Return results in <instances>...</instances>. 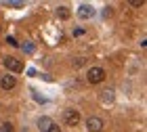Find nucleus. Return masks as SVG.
<instances>
[{
	"label": "nucleus",
	"instance_id": "5",
	"mask_svg": "<svg viewBox=\"0 0 147 132\" xmlns=\"http://www.w3.org/2000/svg\"><path fill=\"white\" fill-rule=\"evenodd\" d=\"M15 86H17V80H15V76H13V74H4L2 78H0V88L11 90V88H15Z\"/></svg>",
	"mask_w": 147,
	"mask_h": 132
},
{
	"label": "nucleus",
	"instance_id": "7",
	"mask_svg": "<svg viewBox=\"0 0 147 132\" xmlns=\"http://www.w3.org/2000/svg\"><path fill=\"white\" fill-rule=\"evenodd\" d=\"M101 103H103V105H111V103H113V90H111V88H107V90L101 92Z\"/></svg>",
	"mask_w": 147,
	"mask_h": 132
},
{
	"label": "nucleus",
	"instance_id": "17",
	"mask_svg": "<svg viewBox=\"0 0 147 132\" xmlns=\"http://www.w3.org/2000/svg\"><path fill=\"white\" fill-rule=\"evenodd\" d=\"M6 42H9L11 46H19V44H17V40H15V38H13V36H9V38H6Z\"/></svg>",
	"mask_w": 147,
	"mask_h": 132
},
{
	"label": "nucleus",
	"instance_id": "11",
	"mask_svg": "<svg viewBox=\"0 0 147 132\" xmlns=\"http://www.w3.org/2000/svg\"><path fill=\"white\" fill-rule=\"evenodd\" d=\"M6 6H9V9H23V2H19V0H9Z\"/></svg>",
	"mask_w": 147,
	"mask_h": 132
},
{
	"label": "nucleus",
	"instance_id": "9",
	"mask_svg": "<svg viewBox=\"0 0 147 132\" xmlns=\"http://www.w3.org/2000/svg\"><path fill=\"white\" fill-rule=\"evenodd\" d=\"M57 17L67 19V17H69V9H67V6H59V9H57Z\"/></svg>",
	"mask_w": 147,
	"mask_h": 132
},
{
	"label": "nucleus",
	"instance_id": "2",
	"mask_svg": "<svg viewBox=\"0 0 147 132\" xmlns=\"http://www.w3.org/2000/svg\"><path fill=\"white\" fill-rule=\"evenodd\" d=\"M63 120H65L67 126H78V124H80V111H76V109H65L63 111Z\"/></svg>",
	"mask_w": 147,
	"mask_h": 132
},
{
	"label": "nucleus",
	"instance_id": "10",
	"mask_svg": "<svg viewBox=\"0 0 147 132\" xmlns=\"http://www.w3.org/2000/svg\"><path fill=\"white\" fill-rule=\"evenodd\" d=\"M84 63H86V59H84V57H76V59H71V65H74L76 69H78V67H82Z\"/></svg>",
	"mask_w": 147,
	"mask_h": 132
},
{
	"label": "nucleus",
	"instance_id": "13",
	"mask_svg": "<svg viewBox=\"0 0 147 132\" xmlns=\"http://www.w3.org/2000/svg\"><path fill=\"white\" fill-rule=\"evenodd\" d=\"M23 50L28 52V55H32V52L36 50V46H34V42H25V44H23Z\"/></svg>",
	"mask_w": 147,
	"mask_h": 132
},
{
	"label": "nucleus",
	"instance_id": "19",
	"mask_svg": "<svg viewBox=\"0 0 147 132\" xmlns=\"http://www.w3.org/2000/svg\"><path fill=\"white\" fill-rule=\"evenodd\" d=\"M141 4H143V0H132V2H130V6H135V9H139Z\"/></svg>",
	"mask_w": 147,
	"mask_h": 132
},
{
	"label": "nucleus",
	"instance_id": "16",
	"mask_svg": "<svg viewBox=\"0 0 147 132\" xmlns=\"http://www.w3.org/2000/svg\"><path fill=\"white\" fill-rule=\"evenodd\" d=\"M32 94H34V98H36V101H38V103H44V96H40V94H38V92H36V90H32Z\"/></svg>",
	"mask_w": 147,
	"mask_h": 132
},
{
	"label": "nucleus",
	"instance_id": "1",
	"mask_svg": "<svg viewBox=\"0 0 147 132\" xmlns=\"http://www.w3.org/2000/svg\"><path fill=\"white\" fill-rule=\"evenodd\" d=\"M86 80H88V84H101L105 80V69L103 67H90L88 74H86Z\"/></svg>",
	"mask_w": 147,
	"mask_h": 132
},
{
	"label": "nucleus",
	"instance_id": "3",
	"mask_svg": "<svg viewBox=\"0 0 147 132\" xmlns=\"http://www.w3.org/2000/svg\"><path fill=\"white\" fill-rule=\"evenodd\" d=\"M4 67L9 71H13V74H17V71L23 69V63L19 61L17 57H4Z\"/></svg>",
	"mask_w": 147,
	"mask_h": 132
},
{
	"label": "nucleus",
	"instance_id": "12",
	"mask_svg": "<svg viewBox=\"0 0 147 132\" xmlns=\"http://www.w3.org/2000/svg\"><path fill=\"white\" fill-rule=\"evenodd\" d=\"M0 132H15V128H13L11 122H4L2 126H0Z\"/></svg>",
	"mask_w": 147,
	"mask_h": 132
},
{
	"label": "nucleus",
	"instance_id": "4",
	"mask_svg": "<svg viewBox=\"0 0 147 132\" xmlns=\"http://www.w3.org/2000/svg\"><path fill=\"white\" fill-rule=\"evenodd\" d=\"M86 128H88L90 132H101L103 128H105V124H103V120L101 117H88V120H86Z\"/></svg>",
	"mask_w": 147,
	"mask_h": 132
},
{
	"label": "nucleus",
	"instance_id": "8",
	"mask_svg": "<svg viewBox=\"0 0 147 132\" xmlns=\"http://www.w3.org/2000/svg\"><path fill=\"white\" fill-rule=\"evenodd\" d=\"M51 126H53V120H51V117H40V120H38V128L42 130V132H46Z\"/></svg>",
	"mask_w": 147,
	"mask_h": 132
},
{
	"label": "nucleus",
	"instance_id": "14",
	"mask_svg": "<svg viewBox=\"0 0 147 132\" xmlns=\"http://www.w3.org/2000/svg\"><path fill=\"white\" fill-rule=\"evenodd\" d=\"M111 13H113V9H111V6H105L101 15H103V19H107V17H111Z\"/></svg>",
	"mask_w": 147,
	"mask_h": 132
},
{
	"label": "nucleus",
	"instance_id": "6",
	"mask_svg": "<svg viewBox=\"0 0 147 132\" xmlns=\"http://www.w3.org/2000/svg\"><path fill=\"white\" fill-rule=\"evenodd\" d=\"M92 15H95L92 4H80V6H78V17H80V19H90Z\"/></svg>",
	"mask_w": 147,
	"mask_h": 132
},
{
	"label": "nucleus",
	"instance_id": "20",
	"mask_svg": "<svg viewBox=\"0 0 147 132\" xmlns=\"http://www.w3.org/2000/svg\"><path fill=\"white\" fill-rule=\"evenodd\" d=\"M0 31H2V27H0Z\"/></svg>",
	"mask_w": 147,
	"mask_h": 132
},
{
	"label": "nucleus",
	"instance_id": "15",
	"mask_svg": "<svg viewBox=\"0 0 147 132\" xmlns=\"http://www.w3.org/2000/svg\"><path fill=\"white\" fill-rule=\"evenodd\" d=\"M84 34H86L84 27H76V29H74V36H76V38H78V36H84Z\"/></svg>",
	"mask_w": 147,
	"mask_h": 132
},
{
	"label": "nucleus",
	"instance_id": "18",
	"mask_svg": "<svg viewBox=\"0 0 147 132\" xmlns=\"http://www.w3.org/2000/svg\"><path fill=\"white\" fill-rule=\"evenodd\" d=\"M46 132H61V128H59L57 124H53V126H51L49 130H46Z\"/></svg>",
	"mask_w": 147,
	"mask_h": 132
}]
</instances>
